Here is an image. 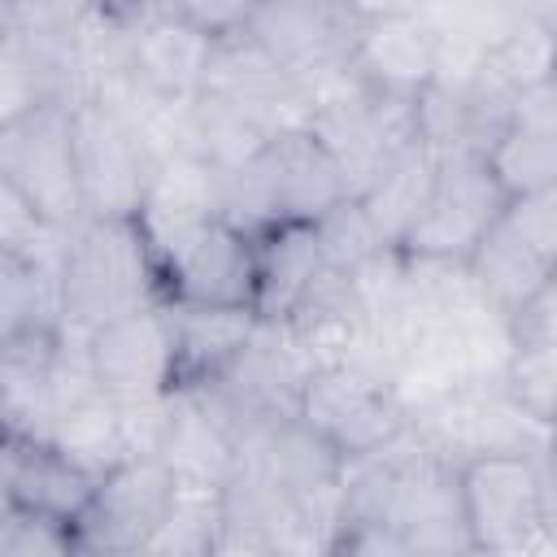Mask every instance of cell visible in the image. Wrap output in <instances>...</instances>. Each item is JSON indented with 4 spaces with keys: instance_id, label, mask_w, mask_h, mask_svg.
I'll return each mask as SVG.
<instances>
[{
    "instance_id": "cell-39",
    "label": "cell",
    "mask_w": 557,
    "mask_h": 557,
    "mask_svg": "<svg viewBox=\"0 0 557 557\" xmlns=\"http://www.w3.org/2000/svg\"><path fill=\"white\" fill-rule=\"evenodd\" d=\"M213 557H274V553H270L265 544H257L252 535H244V531H231V527H226V535L218 540Z\"/></svg>"
},
{
    "instance_id": "cell-20",
    "label": "cell",
    "mask_w": 557,
    "mask_h": 557,
    "mask_svg": "<svg viewBox=\"0 0 557 557\" xmlns=\"http://www.w3.org/2000/svg\"><path fill=\"white\" fill-rule=\"evenodd\" d=\"M65 331H26L0 339V422L4 435L44 440L52 426V383Z\"/></svg>"
},
{
    "instance_id": "cell-2",
    "label": "cell",
    "mask_w": 557,
    "mask_h": 557,
    "mask_svg": "<svg viewBox=\"0 0 557 557\" xmlns=\"http://www.w3.org/2000/svg\"><path fill=\"white\" fill-rule=\"evenodd\" d=\"M0 183L61 231L87 222L74 157V104H44L0 126Z\"/></svg>"
},
{
    "instance_id": "cell-5",
    "label": "cell",
    "mask_w": 557,
    "mask_h": 557,
    "mask_svg": "<svg viewBox=\"0 0 557 557\" xmlns=\"http://www.w3.org/2000/svg\"><path fill=\"white\" fill-rule=\"evenodd\" d=\"M74 157L87 218H135L148 183L157 174V157L148 139L126 122L113 104L87 96L74 104Z\"/></svg>"
},
{
    "instance_id": "cell-15",
    "label": "cell",
    "mask_w": 557,
    "mask_h": 557,
    "mask_svg": "<svg viewBox=\"0 0 557 557\" xmlns=\"http://www.w3.org/2000/svg\"><path fill=\"white\" fill-rule=\"evenodd\" d=\"M218 222V174L200 157H165L148 183V196L135 213V226L165 274L209 226Z\"/></svg>"
},
{
    "instance_id": "cell-4",
    "label": "cell",
    "mask_w": 557,
    "mask_h": 557,
    "mask_svg": "<svg viewBox=\"0 0 557 557\" xmlns=\"http://www.w3.org/2000/svg\"><path fill=\"white\" fill-rule=\"evenodd\" d=\"M383 522H392L418 548V557H479L461 505V470L457 461L435 453L413 431V422L400 440Z\"/></svg>"
},
{
    "instance_id": "cell-19",
    "label": "cell",
    "mask_w": 557,
    "mask_h": 557,
    "mask_svg": "<svg viewBox=\"0 0 557 557\" xmlns=\"http://www.w3.org/2000/svg\"><path fill=\"white\" fill-rule=\"evenodd\" d=\"M161 461L183 487H213L222 492L239 466V435L218 413L205 387H174L170 392V431Z\"/></svg>"
},
{
    "instance_id": "cell-31",
    "label": "cell",
    "mask_w": 557,
    "mask_h": 557,
    "mask_svg": "<svg viewBox=\"0 0 557 557\" xmlns=\"http://www.w3.org/2000/svg\"><path fill=\"white\" fill-rule=\"evenodd\" d=\"M313 231H318V244H322L326 265H331L335 274H348V278H357L361 270H370L379 257L396 252V248H387V244L379 239V231L370 226L361 200L335 205L322 222H313Z\"/></svg>"
},
{
    "instance_id": "cell-27",
    "label": "cell",
    "mask_w": 557,
    "mask_h": 557,
    "mask_svg": "<svg viewBox=\"0 0 557 557\" xmlns=\"http://www.w3.org/2000/svg\"><path fill=\"white\" fill-rule=\"evenodd\" d=\"M26 331H65L61 270L0 252V339Z\"/></svg>"
},
{
    "instance_id": "cell-12",
    "label": "cell",
    "mask_w": 557,
    "mask_h": 557,
    "mask_svg": "<svg viewBox=\"0 0 557 557\" xmlns=\"http://www.w3.org/2000/svg\"><path fill=\"white\" fill-rule=\"evenodd\" d=\"M209 96L235 104L239 113H248L270 139L287 135V131H309V96L296 87V78L248 35V26L239 35H226L213 44L209 70H205V87Z\"/></svg>"
},
{
    "instance_id": "cell-35",
    "label": "cell",
    "mask_w": 557,
    "mask_h": 557,
    "mask_svg": "<svg viewBox=\"0 0 557 557\" xmlns=\"http://www.w3.org/2000/svg\"><path fill=\"white\" fill-rule=\"evenodd\" d=\"M509 222L535 248V257L557 274V187L535 191L527 200H513L509 205Z\"/></svg>"
},
{
    "instance_id": "cell-10",
    "label": "cell",
    "mask_w": 557,
    "mask_h": 557,
    "mask_svg": "<svg viewBox=\"0 0 557 557\" xmlns=\"http://www.w3.org/2000/svg\"><path fill=\"white\" fill-rule=\"evenodd\" d=\"M457 470H461V505H466V522L479 557L509 553L544 535L540 457L492 453V457L461 461Z\"/></svg>"
},
{
    "instance_id": "cell-30",
    "label": "cell",
    "mask_w": 557,
    "mask_h": 557,
    "mask_svg": "<svg viewBox=\"0 0 557 557\" xmlns=\"http://www.w3.org/2000/svg\"><path fill=\"white\" fill-rule=\"evenodd\" d=\"M226 535V505L213 487H183L157 527L148 553L152 557H213L218 540Z\"/></svg>"
},
{
    "instance_id": "cell-34",
    "label": "cell",
    "mask_w": 557,
    "mask_h": 557,
    "mask_svg": "<svg viewBox=\"0 0 557 557\" xmlns=\"http://www.w3.org/2000/svg\"><path fill=\"white\" fill-rule=\"evenodd\" d=\"M117 422H122L126 457H161L165 431H170V392L165 396H126V400H117Z\"/></svg>"
},
{
    "instance_id": "cell-14",
    "label": "cell",
    "mask_w": 557,
    "mask_h": 557,
    "mask_svg": "<svg viewBox=\"0 0 557 557\" xmlns=\"http://www.w3.org/2000/svg\"><path fill=\"white\" fill-rule=\"evenodd\" d=\"M352 65L383 100H418L435 78V26L422 9H361Z\"/></svg>"
},
{
    "instance_id": "cell-41",
    "label": "cell",
    "mask_w": 557,
    "mask_h": 557,
    "mask_svg": "<svg viewBox=\"0 0 557 557\" xmlns=\"http://www.w3.org/2000/svg\"><path fill=\"white\" fill-rule=\"evenodd\" d=\"M109 557H152L148 548H135V553H109Z\"/></svg>"
},
{
    "instance_id": "cell-13",
    "label": "cell",
    "mask_w": 557,
    "mask_h": 557,
    "mask_svg": "<svg viewBox=\"0 0 557 557\" xmlns=\"http://www.w3.org/2000/svg\"><path fill=\"white\" fill-rule=\"evenodd\" d=\"M87 361L96 383L126 400V396H165L178 387L174 335L165 318V300L139 313H126L87 335Z\"/></svg>"
},
{
    "instance_id": "cell-36",
    "label": "cell",
    "mask_w": 557,
    "mask_h": 557,
    "mask_svg": "<svg viewBox=\"0 0 557 557\" xmlns=\"http://www.w3.org/2000/svg\"><path fill=\"white\" fill-rule=\"evenodd\" d=\"M335 557H418V548L383 518H361L344 522L335 540Z\"/></svg>"
},
{
    "instance_id": "cell-17",
    "label": "cell",
    "mask_w": 557,
    "mask_h": 557,
    "mask_svg": "<svg viewBox=\"0 0 557 557\" xmlns=\"http://www.w3.org/2000/svg\"><path fill=\"white\" fill-rule=\"evenodd\" d=\"M213 44L183 4H139V22L131 30V57L126 70L161 100L187 104L205 87V70L213 57Z\"/></svg>"
},
{
    "instance_id": "cell-9",
    "label": "cell",
    "mask_w": 557,
    "mask_h": 557,
    "mask_svg": "<svg viewBox=\"0 0 557 557\" xmlns=\"http://www.w3.org/2000/svg\"><path fill=\"white\" fill-rule=\"evenodd\" d=\"M409 422L435 453H444L457 466L474 457H492V453L540 457L544 444L553 440V431L540 426L527 409H518L505 396V387H470V392L444 396L426 405L422 413H413Z\"/></svg>"
},
{
    "instance_id": "cell-28",
    "label": "cell",
    "mask_w": 557,
    "mask_h": 557,
    "mask_svg": "<svg viewBox=\"0 0 557 557\" xmlns=\"http://www.w3.org/2000/svg\"><path fill=\"white\" fill-rule=\"evenodd\" d=\"M553 70H557V30L540 9H518L487 48V74L500 78L513 96H522L540 83H553Z\"/></svg>"
},
{
    "instance_id": "cell-23",
    "label": "cell",
    "mask_w": 557,
    "mask_h": 557,
    "mask_svg": "<svg viewBox=\"0 0 557 557\" xmlns=\"http://www.w3.org/2000/svg\"><path fill=\"white\" fill-rule=\"evenodd\" d=\"M257 318L261 322H287L292 309L305 300V292L331 270L318 244L313 226L287 222L257 239Z\"/></svg>"
},
{
    "instance_id": "cell-24",
    "label": "cell",
    "mask_w": 557,
    "mask_h": 557,
    "mask_svg": "<svg viewBox=\"0 0 557 557\" xmlns=\"http://www.w3.org/2000/svg\"><path fill=\"white\" fill-rule=\"evenodd\" d=\"M470 274L483 292V300L500 313V318H518L553 278V270L535 257V248L518 235V226L509 222V213L479 239V248L470 252Z\"/></svg>"
},
{
    "instance_id": "cell-3",
    "label": "cell",
    "mask_w": 557,
    "mask_h": 557,
    "mask_svg": "<svg viewBox=\"0 0 557 557\" xmlns=\"http://www.w3.org/2000/svg\"><path fill=\"white\" fill-rule=\"evenodd\" d=\"M313 357L283 322H257L244 352L205 387L231 431L244 440L252 431L300 418L305 387L313 379Z\"/></svg>"
},
{
    "instance_id": "cell-40",
    "label": "cell",
    "mask_w": 557,
    "mask_h": 557,
    "mask_svg": "<svg viewBox=\"0 0 557 557\" xmlns=\"http://www.w3.org/2000/svg\"><path fill=\"white\" fill-rule=\"evenodd\" d=\"M483 557H557V544L548 535H540L535 544H522V548H509V553H483Z\"/></svg>"
},
{
    "instance_id": "cell-26",
    "label": "cell",
    "mask_w": 557,
    "mask_h": 557,
    "mask_svg": "<svg viewBox=\"0 0 557 557\" xmlns=\"http://www.w3.org/2000/svg\"><path fill=\"white\" fill-rule=\"evenodd\" d=\"M265 144H270V135L235 104H226L209 91L187 100V152L200 157L213 174L248 165Z\"/></svg>"
},
{
    "instance_id": "cell-29",
    "label": "cell",
    "mask_w": 557,
    "mask_h": 557,
    "mask_svg": "<svg viewBox=\"0 0 557 557\" xmlns=\"http://www.w3.org/2000/svg\"><path fill=\"white\" fill-rule=\"evenodd\" d=\"M487 165H492L500 191L509 196V205L527 200L535 191H548V187H557V131L513 117L509 131L487 152Z\"/></svg>"
},
{
    "instance_id": "cell-16",
    "label": "cell",
    "mask_w": 557,
    "mask_h": 557,
    "mask_svg": "<svg viewBox=\"0 0 557 557\" xmlns=\"http://www.w3.org/2000/svg\"><path fill=\"white\" fill-rule=\"evenodd\" d=\"M257 283H261L257 239L235 231L222 218L161 274L165 300L205 305V309H252L257 313Z\"/></svg>"
},
{
    "instance_id": "cell-11",
    "label": "cell",
    "mask_w": 557,
    "mask_h": 557,
    "mask_svg": "<svg viewBox=\"0 0 557 557\" xmlns=\"http://www.w3.org/2000/svg\"><path fill=\"white\" fill-rule=\"evenodd\" d=\"M357 26V4H252L248 13V35L296 78L300 91L352 61Z\"/></svg>"
},
{
    "instance_id": "cell-37",
    "label": "cell",
    "mask_w": 557,
    "mask_h": 557,
    "mask_svg": "<svg viewBox=\"0 0 557 557\" xmlns=\"http://www.w3.org/2000/svg\"><path fill=\"white\" fill-rule=\"evenodd\" d=\"M513 344H540L557 348V274L544 283V292L513 318Z\"/></svg>"
},
{
    "instance_id": "cell-7",
    "label": "cell",
    "mask_w": 557,
    "mask_h": 557,
    "mask_svg": "<svg viewBox=\"0 0 557 557\" xmlns=\"http://www.w3.org/2000/svg\"><path fill=\"white\" fill-rule=\"evenodd\" d=\"M178 496V479L161 457H131L100 474L87 509L78 513L74 544L83 557H109V553H135L148 548L157 527L165 522L170 505Z\"/></svg>"
},
{
    "instance_id": "cell-38",
    "label": "cell",
    "mask_w": 557,
    "mask_h": 557,
    "mask_svg": "<svg viewBox=\"0 0 557 557\" xmlns=\"http://www.w3.org/2000/svg\"><path fill=\"white\" fill-rule=\"evenodd\" d=\"M540 509H544V535L557 544V431L540 453Z\"/></svg>"
},
{
    "instance_id": "cell-1",
    "label": "cell",
    "mask_w": 557,
    "mask_h": 557,
    "mask_svg": "<svg viewBox=\"0 0 557 557\" xmlns=\"http://www.w3.org/2000/svg\"><path fill=\"white\" fill-rule=\"evenodd\" d=\"M161 270L135 218H87L61 261L65 331L91 335L126 313L161 305Z\"/></svg>"
},
{
    "instance_id": "cell-22",
    "label": "cell",
    "mask_w": 557,
    "mask_h": 557,
    "mask_svg": "<svg viewBox=\"0 0 557 557\" xmlns=\"http://www.w3.org/2000/svg\"><path fill=\"white\" fill-rule=\"evenodd\" d=\"M178 387H209L252 339L257 313L252 309H205V305H174L165 300Z\"/></svg>"
},
{
    "instance_id": "cell-8",
    "label": "cell",
    "mask_w": 557,
    "mask_h": 557,
    "mask_svg": "<svg viewBox=\"0 0 557 557\" xmlns=\"http://www.w3.org/2000/svg\"><path fill=\"white\" fill-rule=\"evenodd\" d=\"M505 213H509V196L500 191L483 157H444L431 205L400 252L422 261H470L479 239Z\"/></svg>"
},
{
    "instance_id": "cell-33",
    "label": "cell",
    "mask_w": 557,
    "mask_h": 557,
    "mask_svg": "<svg viewBox=\"0 0 557 557\" xmlns=\"http://www.w3.org/2000/svg\"><path fill=\"white\" fill-rule=\"evenodd\" d=\"M0 557H83L74 531L65 522H48L35 513L4 509L0 522Z\"/></svg>"
},
{
    "instance_id": "cell-6",
    "label": "cell",
    "mask_w": 557,
    "mask_h": 557,
    "mask_svg": "<svg viewBox=\"0 0 557 557\" xmlns=\"http://www.w3.org/2000/svg\"><path fill=\"white\" fill-rule=\"evenodd\" d=\"M300 422L318 431L344 461H357L396 444L409 431V409L387 379L361 366H322L305 387Z\"/></svg>"
},
{
    "instance_id": "cell-32",
    "label": "cell",
    "mask_w": 557,
    "mask_h": 557,
    "mask_svg": "<svg viewBox=\"0 0 557 557\" xmlns=\"http://www.w3.org/2000/svg\"><path fill=\"white\" fill-rule=\"evenodd\" d=\"M505 396L527 409L540 426L557 431V348L540 344H513V357L500 379Z\"/></svg>"
},
{
    "instance_id": "cell-25",
    "label": "cell",
    "mask_w": 557,
    "mask_h": 557,
    "mask_svg": "<svg viewBox=\"0 0 557 557\" xmlns=\"http://www.w3.org/2000/svg\"><path fill=\"white\" fill-rule=\"evenodd\" d=\"M440 152H431L422 139L409 144L392 165L387 174L361 196V209L370 218V226L379 231V239L387 248H405V239L413 235V226L422 222L426 205H431V191H435V178H440Z\"/></svg>"
},
{
    "instance_id": "cell-42",
    "label": "cell",
    "mask_w": 557,
    "mask_h": 557,
    "mask_svg": "<svg viewBox=\"0 0 557 557\" xmlns=\"http://www.w3.org/2000/svg\"><path fill=\"white\" fill-rule=\"evenodd\" d=\"M322 557H335V553H322Z\"/></svg>"
},
{
    "instance_id": "cell-18",
    "label": "cell",
    "mask_w": 557,
    "mask_h": 557,
    "mask_svg": "<svg viewBox=\"0 0 557 557\" xmlns=\"http://www.w3.org/2000/svg\"><path fill=\"white\" fill-rule=\"evenodd\" d=\"M0 487H4V509L35 513L48 522L74 527L78 513L87 509L96 492V474L83 470L74 457H65L52 440H26V435H4L0 440Z\"/></svg>"
},
{
    "instance_id": "cell-21",
    "label": "cell",
    "mask_w": 557,
    "mask_h": 557,
    "mask_svg": "<svg viewBox=\"0 0 557 557\" xmlns=\"http://www.w3.org/2000/svg\"><path fill=\"white\" fill-rule=\"evenodd\" d=\"M265 165H270V183H274V200H278V222H300L313 226L322 222L335 205L352 200L331 152L318 144L313 131H287L274 135L265 144Z\"/></svg>"
}]
</instances>
